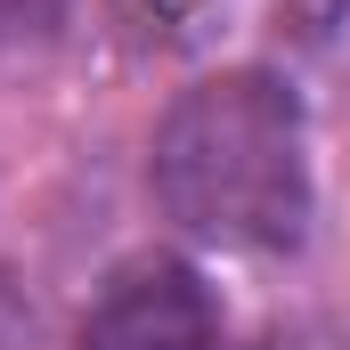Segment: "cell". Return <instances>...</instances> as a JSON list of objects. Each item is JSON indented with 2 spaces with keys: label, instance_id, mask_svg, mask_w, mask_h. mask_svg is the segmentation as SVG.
Returning <instances> with one entry per match:
<instances>
[{
  "label": "cell",
  "instance_id": "6da1fadb",
  "mask_svg": "<svg viewBox=\"0 0 350 350\" xmlns=\"http://www.w3.org/2000/svg\"><path fill=\"white\" fill-rule=\"evenodd\" d=\"M155 196L196 245L293 253L310 237V131L277 74H212L179 90L155 131Z\"/></svg>",
  "mask_w": 350,
  "mask_h": 350
},
{
  "label": "cell",
  "instance_id": "7a4b0ae2",
  "mask_svg": "<svg viewBox=\"0 0 350 350\" xmlns=\"http://www.w3.org/2000/svg\"><path fill=\"white\" fill-rule=\"evenodd\" d=\"M82 350H220V310L187 261L139 253L82 310Z\"/></svg>",
  "mask_w": 350,
  "mask_h": 350
},
{
  "label": "cell",
  "instance_id": "3957f363",
  "mask_svg": "<svg viewBox=\"0 0 350 350\" xmlns=\"http://www.w3.org/2000/svg\"><path fill=\"white\" fill-rule=\"evenodd\" d=\"M212 8H220V0H114L122 33H131L139 49H179V41H196V25H204Z\"/></svg>",
  "mask_w": 350,
  "mask_h": 350
},
{
  "label": "cell",
  "instance_id": "277c9868",
  "mask_svg": "<svg viewBox=\"0 0 350 350\" xmlns=\"http://www.w3.org/2000/svg\"><path fill=\"white\" fill-rule=\"evenodd\" d=\"M66 25V0H0V74L33 66Z\"/></svg>",
  "mask_w": 350,
  "mask_h": 350
},
{
  "label": "cell",
  "instance_id": "5b68a950",
  "mask_svg": "<svg viewBox=\"0 0 350 350\" xmlns=\"http://www.w3.org/2000/svg\"><path fill=\"white\" fill-rule=\"evenodd\" d=\"M41 342V326H33V301L0 277V350H33Z\"/></svg>",
  "mask_w": 350,
  "mask_h": 350
}]
</instances>
